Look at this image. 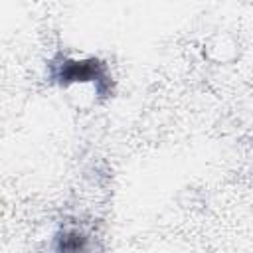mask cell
<instances>
[{"mask_svg": "<svg viewBox=\"0 0 253 253\" xmlns=\"http://www.w3.org/2000/svg\"><path fill=\"white\" fill-rule=\"evenodd\" d=\"M97 69H99V61L91 59V61H67V65L61 69V77L65 81H85L89 77H97Z\"/></svg>", "mask_w": 253, "mask_h": 253, "instance_id": "cell-1", "label": "cell"}, {"mask_svg": "<svg viewBox=\"0 0 253 253\" xmlns=\"http://www.w3.org/2000/svg\"><path fill=\"white\" fill-rule=\"evenodd\" d=\"M85 249V237L77 231H67L61 235L57 251L59 253H83Z\"/></svg>", "mask_w": 253, "mask_h": 253, "instance_id": "cell-2", "label": "cell"}]
</instances>
